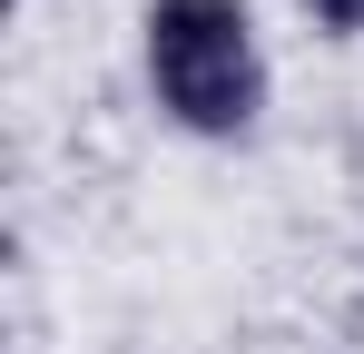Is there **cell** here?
<instances>
[{
  "instance_id": "cell-1",
  "label": "cell",
  "mask_w": 364,
  "mask_h": 354,
  "mask_svg": "<svg viewBox=\"0 0 364 354\" xmlns=\"http://www.w3.org/2000/svg\"><path fill=\"white\" fill-rule=\"evenodd\" d=\"M138 89L158 128L197 148H246L276 109V59L246 0H138Z\"/></svg>"
},
{
  "instance_id": "cell-2",
  "label": "cell",
  "mask_w": 364,
  "mask_h": 354,
  "mask_svg": "<svg viewBox=\"0 0 364 354\" xmlns=\"http://www.w3.org/2000/svg\"><path fill=\"white\" fill-rule=\"evenodd\" d=\"M296 10L325 30V40H364V0H296Z\"/></svg>"
}]
</instances>
